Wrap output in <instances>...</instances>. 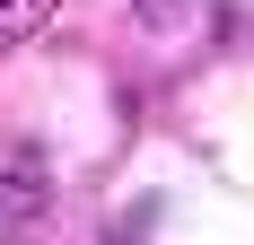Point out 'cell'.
Returning a JSON list of instances; mask_svg holds the SVG:
<instances>
[{
  "mask_svg": "<svg viewBox=\"0 0 254 245\" xmlns=\"http://www.w3.org/2000/svg\"><path fill=\"white\" fill-rule=\"evenodd\" d=\"M131 9H140V26H167V18L184 9V0H131Z\"/></svg>",
  "mask_w": 254,
  "mask_h": 245,
  "instance_id": "3957f363",
  "label": "cell"
},
{
  "mask_svg": "<svg viewBox=\"0 0 254 245\" xmlns=\"http://www.w3.org/2000/svg\"><path fill=\"white\" fill-rule=\"evenodd\" d=\"M53 201V167L35 140H0V219H35Z\"/></svg>",
  "mask_w": 254,
  "mask_h": 245,
  "instance_id": "6da1fadb",
  "label": "cell"
},
{
  "mask_svg": "<svg viewBox=\"0 0 254 245\" xmlns=\"http://www.w3.org/2000/svg\"><path fill=\"white\" fill-rule=\"evenodd\" d=\"M53 18H62V0H0V53H9V44H35Z\"/></svg>",
  "mask_w": 254,
  "mask_h": 245,
  "instance_id": "7a4b0ae2",
  "label": "cell"
}]
</instances>
